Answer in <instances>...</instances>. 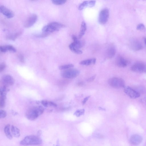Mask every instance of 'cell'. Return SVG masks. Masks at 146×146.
Returning a JSON list of instances; mask_svg holds the SVG:
<instances>
[{
	"instance_id": "cell-5",
	"label": "cell",
	"mask_w": 146,
	"mask_h": 146,
	"mask_svg": "<svg viewBox=\"0 0 146 146\" xmlns=\"http://www.w3.org/2000/svg\"><path fill=\"white\" fill-rule=\"evenodd\" d=\"M80 73V71L77 69L69 68L62 71L61 73V75L63 78L71 79L76 77Z\"/></svg>"
},
{
	"instance_id": "cell-14",
	"label": "cell",
	"mask_w": 146,
	"mask_h": 146,
	"mask_svg": "<svg viewBox=\"0 0 146 146\" xmlns=\"http://www.w3.org/2000/svg\"><path fill=\"white\" fill-rule=\"evenodd\" d=\"M0 11L2 14L8 18H12L14 16L13 12L3 5L0 6Z\"/></svg>"
},
{
	"instance_id": "cell-40",
	"label": "cell",
	"mask_w": 146,
	"mask_h": 146,
	"mask_svg": "<svg viewBox=\"0 0 146 146\" xmlns=\"http://www.w3.org/2000/svg\"><path fill=\"white\" fill-rule=\"evenodd\" d=\"M55 146H60L58 141L57 144Z\"/></svg>"
},
{
	"instance_id": "cell-24",
	"label": "cell",
	"mask_w": 146,
	"mask_h": 146,
	"mask_svg": "<svg viewBox=\"0 0 146 146\" xmlns=\"http://www.w3.org/2000/svg\"><path fill=\"white\" fill-rule=\"evenodd\" d=\"M21 32L20 31L12 35H9L7 36V38L9 39L14 40L21 34Z\"/></svg>"
},
{
	"instance_id": "cell-32",
	"label": "cell",
	"mask_w": 146,
	"mask_h": 146,
	"mask_svg": "<svg viewBox=\"0 0 146 146\" xmlns=\"http://www.w3.org/2000/svg\"><path fill=\"white\" fill-rule=\"evenodd\" d=\"M95 1H88V5L89 7H92L94 6L95 4Z\"/></svg>"
},
{
	"instance_id": "cell-11",
	"label": "cell",
	"mask_w": 146,
	"mask_h": 146,
	"mask_svg": "<svg viewBox=\"0 0 146 146\" xmlns=\"http://www.w3.org/2000/svg\"><path fill=\"white\" fill-rule=\"evenodd\" d=\"M115 62L116 64L118 67L123 68L127 66L128 63V61L123 56L119 55L116 58Z\"/></svg>"
},
{
	"instance_id": "cell-28",
	"label": "cell",
	"mask_w": 146,
	"mask_h": 146,
	"mask_svg": "<svg viewBox=\"0 0 146 146\" xmlns=\"http://www.w3.org/2000/svg\"><path fill=\"white\" fill-rule=\"evenodd\" d=\"M88 5V1H84L80 4L78 6V9L79 10H82L84 7Z\"/></svg>"
},
{
	"instance_id": "cell-16",
	"label": "cell",
	"mask_w": 146,
	"mask_h": 146,
	"mask_svg": "<svg viewBox=\"0 0 146 146\" xmlns=\"http://www.w3.org/2000/svg\"><path fill=\"white\" fill-rule=\"evenodd\" d=\"M0 49L1 51L3 52H5L8 51L13 52H15L16 51V50L15 48L13 46L11 45L1 46Z\"/></svg>"
},
{
	"instance_id": "cell-30",
	"label": "cell",
	"mask_w": 146,
	"mask_h": 146,
	"mask_svg": "<svg viewBox=\"0 0 146 146\" xmlns=\"http://www.w3.org/2000/svg\"><path fill=\"white\" fill-rule=\"evenodd\" d=\"M0 118H4L5 117L7 116V113L6 111L4 110H1L0 111Z\"/></svg>"
},
{
	"instance_id": "cell-27",
	"label": "cell",
	"mask_w": 146,
	"mask_h": 146,
	"mask_svg": "<svg viewBox=\"0 0 146 146\" xmlns=\"http://www.w3.org/2000/svg\"><path fill=\"white\" fill-rule=\"evenodd\" d=\"M54 4L57 5H60L64 4L66 1L65 0H53L52 1Z\"/></svg>"
},
{
	"instance_id": "cell-8",
	"label": "cell",
	"mask_w": 146,
	"mask_h": 146,
	"mask_svg": "<svg viewBox=\"0 0 146 146\" xmlns=\"http://www.w3.org/2000/svg\"><path fill=\"white\" fill-rule=\"evenodd\" d=\"M109 16V11L107 8H104L100 11L98 18L99 23L101 24H104L108 21Z\"/></svg>"
},
{
	"instance_id": "cell-31",
	"label": "cell",
	"mask_w": 146,
	"mask_h": 146,
	"mask_svg": "<svg viewBox=\"0 0 146 146\" xmlns=\"http://www.w3.org/2000/svg\"><path fill=\"white\" fill-rule=\"evenodd\" d=\"M49 101L46 100H43L41 101V103L42 105L45 107L49 106Z\"/></svg>"
},
{
	"instance_id": "cell-36",
	"label": "cell",
	"mask_w": 146,
	"mask_h": 146,
	"mask_svg": "<svg viewBox=\"0 0 146 146\" xmlns=\"http://www.w3.org/2000/svg\"><path fill=\"white\" fill-rule=\"evenodd\" d=\"M18 57L20 62H24V57L23 56L22 54H19Z\"/></svg>"
},
{
	"instance_id": "cell-10",
	"label": "cell",
	"mask_w": 146,
	"mask_h": 146,
	"mask_svg": "<svg viewBox=\"0 0 146 146\" xmlns=\"http://www.w3.org/2000/svg\"><path fill=\"white\" fill-rule=\"evenodd\" d=\"M37 18V16L36 14H33L30 15L25 21L24 26L26 28L31 27L36 22Z\"/></svg>"
},
{
	"instance_id": "cell-12",
	"label": "cell",
	"mask_w": 146,
	"mask_h": 146,
	"mask_svg": "<svg viewBox=\"0 0 146 146\" xmlns=\"http://www.w3.org/2000/svg\"><path fill=\"white\" fill-rule=\"evenodd\" d=\"M143 138L140 135L138 134L132 135L129 139V141L132 145L137 146L140 144L142 142Z\"/></svg>"
},
{
	"instance_id": "cell-34",
	"label": "cell",
	"mask_w": 146,
	"mask_h": 146,
	"mask_svg": "<svg viewBox=\"0 0 146 146\" xmlns=\"http://www.w3.org/2000/svg\"><path fill=\"white\" fill-rule=\"evenodd\" d=\"M96 75H94L91 77L87 79L86 81L87 82H90L93 81L95 79Z\"/></svg>"
},
{
	"instance_id": "cell-21",
	"label": "cell",
	"mask_w": 146,
	"mask_h": 146,
	"mask_svg": "<svg viewBox=\"0 0 146 146\" xmlns=\"http://www.w3.org/2000/svg\"><path fill=\"white\" fill-rule=\"evenodd\" d=\"M11 133L15 137H19L20 135V130L19 128L14 125L11 127Z\"/></svg>"
},
{
	"instance_id": "cell-41",
	"label": "cell",
	"mask_w": 146,
	"mask_h": 146,
	"mask_svg": "<svg viewBox=\"0 0 146 146\" xmlns=\"http://www.w3.org/2000/svg\"><path fill=\"white\" fill-rule=\"evenodd\" d=\"M145 102H146V98L145 99Z\"/></svg>"
},
{
	"instance_id": "cell-19",
	"label": "cell",
	"mask_w": 146,
	"mask_h": 146,
	"mask_svg": "<svg viewBox=\"0 0 146 146\" xmlns=\"http://www.w3.org/2000/svg\"><path fill=\"white\" fill-rule=\"evenodd\" d=\"M96 62V59L93 58L82 60L80 62V64L86 66H88L95 64Z\"/></svg>"
},
{
	"instance_id": "cell-17",
	"label": "cell",
	"mask_w": 146,
	"mask_h": 146,
	"mask_svg": "<svg viewBox=\"0 0 146 146\" xmlns=\"http://www.w3.org/2000/svg\"><path fill=\"white\" fill-rule=\"evenodd\" d=\"M72 38L73 40V42L72 43L76 48L80 49L82 47V45L81 42L76 36L74 35H72Z\"/></svg>"
},
{
	"instance_id": "cell-1",
	"label": "cell",
	"mask_w": 146,
	"mask_h": 146,
	"mask_svg": "<svg viewBox=\"0 0 146 146\" xmlns=\"http://www.w3.org/2000/svg\"><path fill=\"white\" fill-rule=\"evenodd\" d=\"M44 109L41 106L33 107L28 109L25 113L27 118L31 121L36 119L44 111Z\"/></svg>"
},
{
	"instance_id": "cell-38",
	"label": "cell",
	"mask_w": 146,
	"mask_h": 146,
	"mask_svg": "<svg viewBox=\"0 0 146 146\" xmlns=\"http://www.w3.org/2000/svg\"><path fill=\"white\" fill-rule=\"evenodd\" d=\"M83 84V83L82 82L78 83V85H82Z\"/></svg>"
},
{
	"instance_id": "cell-9",
	"label": "cell",
	"mask_w": 146,
	"mask_h": 146,
	"mask_svg": "<svg viewBox=\"0 0 146 146\" xmlns=\"http://www.w3.org/2000/svg\"><path fill=\"white\" fill-rule=\"evenodd\" d=\"M124 92L131 99H135L140 96L139 93L129 86H126L124 88Z\"/></svg>"
},
{
	"instance_id": "cell-18",
	"label": "cell",
	"mask_w": 146,
	"mask_h": 146,
	"mask_svg": "<svg viewBox=\"0 0 146 146\" xmlns=\"http://www.w3.org/2000/svg\"><path fill=\"white\" fill-rule=\"evenodd\" d=\"M87 28L86 25L84 21H83L81 23L78 35V38L80 39L84 35Z\"/></svg>"
},
{
	"instance_id": "cell-25",
	"label": "cell",
	"mask_w": 146,
	"mask_h": 146,
	"mask_svg": "<svg viewBox=\"0 0 146 146\" xmlns=\"http://www.w3.org/2000/svg\"><path fill=\"white\" fill-rule=\"evenodd\" d=\"M85 112L84 109L78 110H76L74 113V115L77 117H79L84 114Z\"/></svg>"
},
{
	"instance_id": "cell-39",
	"label": "cell",
	"mask_w": 146,
	"mask_h": 146,
	"mask_svg": "<svg viewBox=\"0 0 146 146\" xmlns=\"http://www.w3.org/2000/svg\"><path fill=\"white\" fill-rule=\"evenodd\" d=\"M144 42L145 44L146 45V37L144 38Z\"/></svg>"
},
{
	"instance_id": "cell-26",
	"label": "cell",
	"mask_w": 146,
	"mask_h": 146,
	"mask_svg": "<svg viewBox=\"0 0 146 146\" xmlns=\"http://www.w3.org/2000/svg\"><path fill=\"white\" fill-rule=\"evenodd\" d=\"M6 96H0V107L1 108H3L5 105V99Z\"/></svg>"
},
{
	"instance_id": "cell-23",
	"label": "cell",
	"mask_w": 146,
	"mask_h": 146,
	"mask_svg": "<svg viewBox=\"0 0 146 146\" xmlns=\"http://www.w3.org/2000/svg\"><path fill=\"white\" fill-rule=\"evenodd\" d=\"M74 66L72 64H69L62 65L59 66V69L60 70H65L74 67Z\"/></svg>"
},
{
	"instance_id": "cell-3",
	"label": "cell",
	"mask_w": 146,
	"mask_h": 146,
	"mask_svg": "<svg viewBox=\"0 0 146 146\" xmlns=\"http://www.w3.org/2000/svg\"><path fill=\"white\" fill-rule=\"evenodd\" d=\"M65 27L64 25L60 23L52 22L44 26L42 30L43 33L48 35L51 33L58 31L60 28Z\"/></svg>"
},
{
	"instance_id": "cell-29",
	"label": "cell",
	"mask_w": 146,
	"mask_h": 146,
	"mask_svg": "<svg viewBox=\"0 0 146 146\" xmlns=\"http://www.w3.org/2000/svg\"><path fill=\"white\" fill-rule=\"evenodd\" d=\"M137 29L140 31H144L145 30V27L144 25L142 23L139 24L137 26Z\"/></svg>"
},
{
	"instance_id": "cell-37",
	"label": "cell",
	"mask_w": 146,
	"mask_h": 146,
	"mask_svg": "<svg viewBox=\"0 0 146 146\" xmlns=\"http://www.w3.org/2000/svg\"><path fill=\"white\" fill-rule=\"evenodd\" d=\"M90 97V96H88L86 97L84 99V100L82 102V103L83 105H84L86 103Z\"/></svg>"
},
{
	"instance_id": "cell-6",
	"label": "cell",
	"mask_w": 146,
	"mask_h": 146,
	"mask_svg": "<svg viewBox=\"0 0 146 146\" xmlns=\"http://www.w3.org/2000/svg\"><path fill=\"white\" fill-rule=\"evenodd\" d=\"M128 45L130 48L133 51H138L143 48L140 42L135 38H132L129 40Z\"/></svg>"
},
{
	"instance_id": "cell-15",
	"label": "cell",
	"mask_w": 146,
	"mask_h": 146,
	"mask_svg": "<svg viewBox=\"0 0 146 146\" xmlns=\"http://www.w3.org/2000/svg\"><path fill=\"white\" fill-rule=\"evenodd\" d=\"M116 52L115 46L113 44L110 45L108 48L106 50V55L107 57L110 58L115 56Z\"/></svg>"
},
{
	"instance_id": "cell-33",
	"label": "cell",
	"mask_w": 146,
	"mask_h": 146,
	"mask_svg": "<svg viewBox=\"0 0 146 146\" xmlns=\"http://www.w3.org/2000/svg\"><path fill=\"white\" fill-rule=\"evenodd\" d=\"M6 65L4 63H2L0 65V72H1L5 69L6 67Z\"/></svg>"
},
{
	"instance_id": "cell-2",
	"label": "cell",
	"mask_w": 146,
	"mask_h": 146,
	"mask_svg": "<svg viewBox=\"0 0 146 146\" xmlns=\"http://www.w3.org/2000/svg\"><path fill=\"white\" fill-rule=\"evenodd\" d=\"M42 140L39 136L29 135L25 137L21 140L20 144L24 146L36 145L41 144Z\"/></svg>"
},
{
	"instance_id": "cell-7",
	"label": "cell",
	"mask_w": 146,
	"mask_h": 146,
	"mask_svg": "<svg viewBox=\"0 0 146 146\" xmlns=\"http://www.w3.org/2000/svg\"><path fill=\"white\" fill-rule=\"evenodd\" d=\"M131 70L136 72L143 73L146 72V64L143 62H137L133 64Z\"/></svg>"
},
{
	"instance_id": "cell-20",
	"label": "cell",
	"mask_w": 146,
	"mask_h": 146,
	"mask_svg": "<svg viewBox=\"0 0 146 146\" xmlns=\"http://www.w3.org/2000/svg\"><path fill=\"white\" fill-rule=\"evenodd\" d=\"M10 126L9 124L7 125L4 127V131L6 137L9 139H11L13 138V136L10 131Z\"/></svg>"
},
{
	"instance_id": "cell-4",
	"label": "cell",
	"mask_w": 146,
	"mask_h": 146,
	"mask_svg": "<svg viewBox=\"0 0 146 146\" xmlns=\"http://www.w3.org/2000/svg\"><path fill=\"white\" fill-rule=\"evenodd\" d=\"M108 82L111 87L115 88H124L125 86V82L121 78L114 77L110 78Z\"/></svg>"
},
{
	"instance_id": "cell-35",
	"label": "cell",
	"mask_w": 146,
	"mask_h": 146,
	"mask_svg": "<svg viewBox=\"0 0 146 146\" xmlns=\"http://www.w3.org/2000/svg\"><path fill=\"white\" fill-rule=\"evenodd\" d=\"M48 102L49 106L53 107H56L57 106V105L56 103L52 102L49 101Z\"/></svg>"
},
{
	"instance_id": "cell-22",
	"label": "cell",
	"mask_w": 146,
	"mask_h": 146,
	"mask_svg": "<svg viewBox=\"0 0 146 146\" xmlns=\"http://www.w3.org/2000/svg\"><path fill=\"white\" fill-rule=\"evenodd\" d=\"M70 49L73 52L78 54H81L82 53V52L80 49L76 48L73 44L72 43L70 44L69 46Z\"/></svg>"
},
{
	"instance_id": "cell-13",
	"label": "cell",
	"mask_w": 146,
	"mask_h": 146,
	"mask_svg": "<svg viewBox=\"0 0 146 146\" xmlns=\"http://www.w3.org/2000/svg\"><path fill=\"white\" fill-rule=\"evenodd\" d=\"M2 82L4 85L8 86H12L14 83V80L13 77L8 74L3 75L2 78Z\"/></svg>"
}]
</instances>
